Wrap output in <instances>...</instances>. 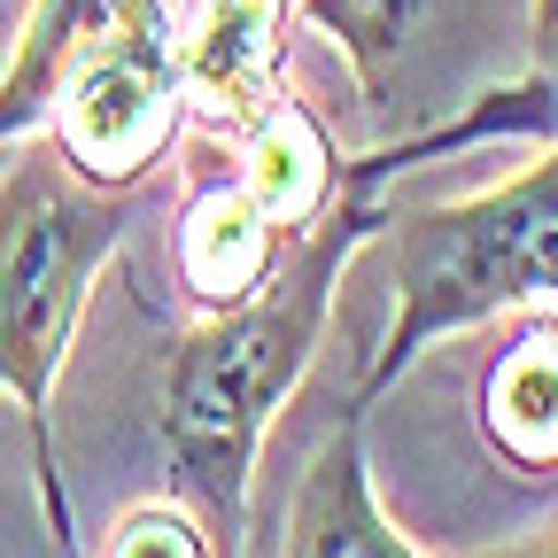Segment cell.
Here are the masks:
<instances>
[{
  "label": "cell",
  "instance_id": "cell-1",
  "mask_svg": "<svg viewBox=\"0 0 558 558\" xmlns=\"http://www.w3.org/2000/svg\"><path fill=\"white\" fill-rule=\"evenodd\" d=\"M380 179H396V163L380 148L365 163H349L341 202L279 256L264 288L233 311H202L186 333H171L163 365H156V435L179 473V497L202 512L218 558L248 550V481H256L264 435L295 403V388L318 357L349 264L388 226Z\"/></svg>",
  "mask_w": 558,
  "mask_h": 558
},
{
  "label": "cell",
  "instance_id": "cell-2",
  "mask_svg": "<svg viewBox=\"0 0 558 558\" xmlns=\"http://www.w3.org/2000/svg\"><path fill=\"white\" fill-rule=\"evenodd\" d=\"M373 248L388 256V333L349 411H373L435 341L558 303V140L481 194L388 209Z\"/></svg>",
  "mask_w": 558,
  "mask_h": 558
},
{
  "label": "cell",
  "instance_id": "cell-3",
  "mask_svg": "<svg viewBox=\"0 0 558 558\" xmlns=\"http://www.w3.org/2000/svg\"><path fill=\"white\" fill-rule=\"evenodd\" d=\"M124 248V194H101L70 171L39 132L9 140L0 163V396L32 418V465H39V505L47 535L78 558L62 497V458H54V388L78 349L94 279Z\"/></svg>",
  "mask_w": 558,
  "mask_h": 558
},
{
  "label": "cell",
  "instance_id": "cell-4",
  "mask_svg": "<svg viewBox=\"0 0 558 558\" xmlns=\"http://www.w3.org/2000/svg\"><path fill=\"white\" fill-rule=\"evenodd\" d=\"M186 124L179 0H117L47 94L39 140L101 194H132Z\"/></svg>",
  "mask_w": 558,
  "mask_h": 558
},
{
  "label": "cell",
  "instance_id": "cell-5",
  "mask_svg": "<svg viewBox=\"0 0 558 558\" xmlns=\"http://www.w3.org/2000/svg\"><path fill=\"white\" fill-rule=\"evenodd\" d=\"M288 24L295 0H179V70L186 117L241 140L288 94Z\"/></svg>",
  "mask_w": 558,
  "mask_h": 558
},
{
  "label": "cell",
  "instance_id": "cell-6",
  "mask_svg": "<svg viewBox=\"0 0 558 558\" xmlns=\"http://www.w3.org/2000/svg\"><path fill=\"white\" fill-rule=\"evenodd\" d=\"M295 16L333 39V54L349 62L365 109L380 124H418V109H435L427 86L442 70V24H450V0H295Z\"/></svg>",
  "mask_w": 558,
  "mask_h": 558
},
{
  "label": "cell",
  "instance_id": "cell-7",
  "mask_svg": "<svg viewBox=\"0 0 558 558\" xmlns=\"http://www.w3.org/2000/svg\"><path fill=\"white\" fill-rule=\"evenodd\" d=\"M473 435L512 481L558 488V303L505 318L473 388Z\"/></svg>",
  "mask_w": 558,
  "mask_h": 558
},
{
  "label": "cell",
  "instance_id": "cell-8",
  "mask_svg": "<svg viewBox=\"0 0 558 558\" xmlns=\"http://www.w3.org/2000/svg\"><path fill=\"white\" fill-rule=\"evenodd\" d=\"M279 558H427L380 505L373 458H365V411H341V427L311 450L295 497H288V535Z\"/></svg>",
  "mask_w": 558,
  "mask_h": 558
},
{
  "label": "cell",
  "instance_id": "cell-9",
  "mask_svg": "<svg viewBox=\"0 0 558 558\" xmlns=\"http://www.w3.org/2000/svg\"><path fill=\"white\" fill-rule=\"evenodd\" d=\"M288 248L295 241L248 202V186L233 171L226 179H194L179 226H171V279H179V295L194 303V318L202 311H233V303H248L279 271Z\"/></svg>",
  "mask_w": 558,
  "mask_h": 558
},
{
  "label": "cell",
  "instance_id": "cell-10",
  "mask_svg": "<svg viewBox=\"0 0 558 558\" xmlns=\"http://www.w3.org/2000/svg\"><path fill=\"white\" fill-rule=\"evenodd\" d=\"M233 179L248 186V202L264 209V218L288 233V241H303L326 209L341 202V186H349V163H341V148H333V132H326V117L288 86L241 140H233Z\"/></svg>",
  "mask_w": 558,
  "mask_h": 558
},
{
  "label": "cell",
  "instance_id": "cell-11",
  "mask_svg": "<svg viewBox=\"0 0 558 558\" xmlns=\"http://www.w3.org/2000/svg\"><path fill=\"white\" fill-rule=\"evenodd\" d=\"M109 9H117V0H32V9H24V24L9 39V62H0V148L24 140V132H39L62 62L78 54V39Z\"/></svg>",
  "mask_w": 558,
  "mask_h": 558
},
{
  "label": "cell",
  "instance_id": "cell-12",
  "mask_svg": "<svg viewBox=\"0 0 558 558\" xmlns=\"http://www.w3.org/2000/svg\"><path fill=\"white\" fill-rule=\"evenodd\" d=\"M94 558H218V543H209V527L186 497H140L101 527Z\"/></svg>",
  "mask_w": 558,
  "mask_h": 558
},
{
  "label": "cell",
  "instance_id": "cell-13",
  "mask_svg": "<svg viewBox=\"0 0 558 558\" xmlns=\"http://www.w3.org/2000/svg\"><path fill=\"white\" fill-rule=\"evenodd\" d=\"M527 54L558 94V0H527Z\"/></svg>",
  "mask_w": 558,
  "mask_h": 558
},
{
  "label": "cell",
  "instance_id": "cell-14",
  "mask_svg": "<svg viewBox=\"0 0 558 558\" xmlns=\"http://www.w3.org/2000/svg\"><path fill=\"white\" fill-rule=\"evenodd\" d=\"M481 558H558V527H550V535H527V543H512V550H481Z\"/></svg>",
  "mask_w": 558,
  "mask_h": 558
}]
</instances>
